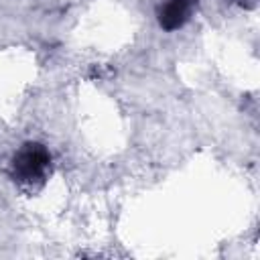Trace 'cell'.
Returning <instances> with one entry per match:
<instances>
[{"mask_svg":"<svg viewBox=\"0 0 260 260\" xmlns=\"http://www.w3.org/2000/svg\"><path fill=\"white\" fill-rule=\"evenodd\" d=\"M51 171V154L41 142H24L10 160V177L16 185L37 191L45 185Z\"/></svg>","mask_w":260,"mask_h":260,"instance_id":"6da1fadb","label":"cell"},{"mask_svg":"<svg viewBox=\"0 0 260 260\" xmlns=\"http://www.w3.org/2000/svg\"><path fill=\"white\" fill-rule=\"evenodd\" d=\"M156 20L165 30L181 28L193 12V0H156Z\"/></svg>","mask_w":260,"mask_h":260,"instance_id":"7a4b0ae2","label":"cell"},{"mask_svg":"<svg viewBox=\"0 0 260 260\" xmlns=\"http://www.w3.org/2000/svg\"><path fill=\"white\" fill-rule=\"evenodd\" d=\"M228 4H236V6H240V8H254L256 4H258V0H225Z\"/></svg>","mask_w":260,"mask_h":260,"instance_id":"3957f363","label":"cell"}]
</instances>
